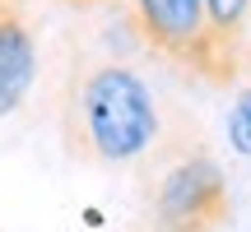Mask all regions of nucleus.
I'll list each match as a JSON object with an SVG mask.
<instances>
[{
    "mask_svg": "<svg viewBox=\"0 0 251 232\" xmlns=\"http://www.w3.org/2000/svg\"><path fill=\"white\" fill-rule=\"evenodd\" d=\"M37 79V28L24 0H0V116L19 112Z\"/></svg>",
    "mask_w": 251,
    "mask_h": 232,
    "instance_id": "nucleus-4",
    "label": "nucleus"
},
{
    "mask_svg": "<svg viewBox=\"0 0 251 232\" xmlns=\"http://www.w3.org/2000/svg\"><path fill=\"white\" fill-rule=\"evenodd\" d=\"M228 139H233V149L242 158H251V116L242 102H233V112H228Z\"/></svg>",
    "mask_w": 251,
    "mask_h": 232,
    "instance_id": "nucleus-6",
    "label": "nucleus"
},
{
    "mask_svg": "<svg viewBox=\"0 0 251 232\" xmlns=\"http://www.w3.org/2000/svg\"><path fill=\"white\" fill-rule=\"evenodd\" d=\"M149 232H172V228H163V223H153V228H149Z\"/></svg>",
    "mask_w": 251,
    "mask_h": 232,
    "instance_id": "nucleus-9",
    "label": "nucleus"
},
{
    "mask_svg": "<svg viewBox=\"0 0 251 232\" xmlns=\"http://www.w3.org/2000/svg\"><path fill=\"white\" fill-rule=\"evenodd\" d=\"M214 37L228 56L247 70V28H251V0H205Z\"/></svg>",
    "mask_w": 251,
    "mask_h": 232,
    "instance_id": "nucleus-5",
    "label": "nucleus"
},
{
    "mask_svg": "<svg viewBox=\"0 0 251 232\" xmlns=\"http://www.w3.org/2000/svg\"><path fill=\"white\" fill-rule=\"evenodd\" d=\"M237 102H242V107H247V116H251V89H242V93H237Z\"/></svg>",
    "mask_w": 251,
    "mask_h": 232,
    "instance_id": "nucleus-8",
    "label": "nucleus"
},
{
    "mask_svg": "<svg viewBox=\"0 0 251 232\" xmlns=\"http://www.w3.org/2000/svg\"><path fill=\"white\" fill-rule=\"evenodd\" d=\"M61 139L79 162L130 167L163 144L158 98L121 61H75L61 93Z\"/></svg>",
    "mask_w": 251,
    "mask_h": 232,
    "instance_id": "nucleus-1",
    "label": "nucleus"
},
{
    "mask_svg": "<svg viewBox=\"0 0 251 232\" xmlns=\"http://www.w3.org/2000/svg\"><path fill=\"white\" fill-rule=\"evenodd\" d=\"M149 205H153V218L172 232H219L233 218L228 172L219 167L214 153L181 149L158 162L149 181Z\"/></svg>",
    "mask_w": 251,
    "mask_h": 232,
    "instance_id": "nucleus-3",
    "label": "nucleus"
},
{
    "mask_svg": "<svg viewBox=\"0 0 251 232\" xmlns=\"http://www.w3.org/2000/svg\"><path fill=\"white\" fill-rule=\"evenodd\" d=\"M61 5H75V9H102V5H126V0H61Z\"/></svg>",
    "mask_w": 251,
    "mask_h": 232,
    "instance_id": "nucleus-7",
    "label": "nucleus"
},
{
    "mask_svg": "<svg viewBox=\"0 0 251 232\" xmlns=\"http://www.w3.org/2000/svg\"><path fill=\"white\" fill-rule=\"evenodd\" d=\"M126 23L153 56L191 70L214 89L242 74V65L219 46L205 0H126Z\"/></svg>",
    "mask_w": 251,
    "mask_h": 232,
    "instance_id": "nucleus-2",
    "label": "nucleus"
}]
</instances>
